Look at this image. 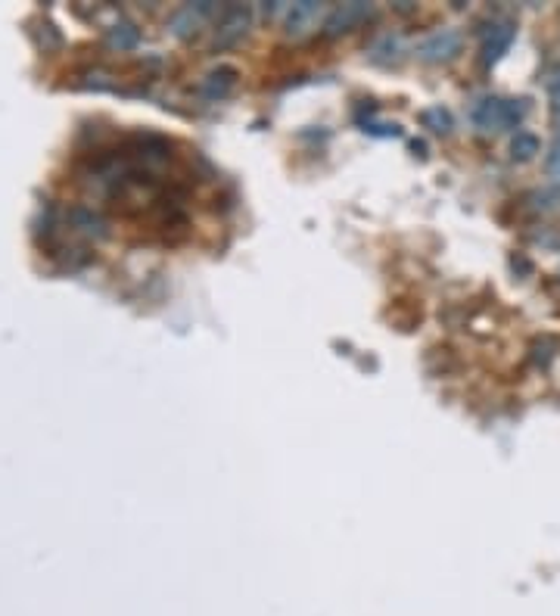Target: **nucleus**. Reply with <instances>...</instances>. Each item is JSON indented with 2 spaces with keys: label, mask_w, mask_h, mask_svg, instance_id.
Instances as JSON below:
<instances>
[{
  "label": "nucleus",
  "mask_w": 560,
  "mask_h": 616,
  "mask_svg": "<svg viewBox=\"0 0 560 616\" xmlns=\"http://www.w3.org/2000/svg\"><path fill=\"white\" fill-rule=\"evenodd\" d=\"M209 16H218L215 4H187V7L172 13V19H168V28H172L175 38L187 41V38H193L196 32H200Z\"/></svg>",
  "instance_id": "7"
},
{
  "label": "nucleus",
  "mask_w": 560,
  "mask_h": 616,
  "mask_svg": "<svg viewBox=\"0 0 560 616\" xmlns=\"http://www.w3.org/2000/svg\"><path fill=\"white\" fill-rule=\"evenodd\" d=\"M548 175L560 181V134H557V144L548 153Z\"/></svg>",
  "instance_id": "13"
},
{
  "label": "nucleus",
  "mask_w": 560,
  "mask_h": 616,
  "mask_svg": "<svg viewBox=\"0 0 560 616\" xmlns=\"http://www.w3.org/2000/svg\"><path fill=\"white\" fill-rule=\"evenodd\" d=\"M548 94H551V103H560V69H554L548 78Z\"/></svg>",
  "instance_id": "15"
},
{
  "label": "nucleus",
  "mask_w": 560,
  "mask_h": 616,
  "mask_svg": "<svg viewBox=\"0 0 560 616\" xmlns=\"http://www.w3.org/2000/svg\"><path fill=\"white\" fill-rule=\"evenodd\" d=\"M234 88H237V69L234 66H215L200 78V84H196V97L206 100V103H218Z\"/></svg>",
  "instance_id": "8"
},
{
  "label": "nucleus",
  "mask_w": 560,
  "mask_h": 616,
  "mask_svg": "<svg viewBox=\"0 0 560 616\" xmlns=\"http://www.w3.org/2000/svg\"><path fill=\"white\" fill-rule=\"evenodd\" d=\"M526 119V100H504V97H480L470 106V122L480 131H508L520 128Z\"/></svg>",
  "instance_id": "1"
},
{
  "label": "nucleus",
  "mask_w": 560,
  "mask_h": 616,
  "mask_svg": "<svg viewBox=\"0 0 560 616\" xmlns=\"http://www.w3.org/2000/svg\"><path fill=\"white\" fill-rule=\"evenodd\" d=\"M420 122H424V128L436 131V134H448L452 131V112L442 109V106H430L420 112Z\"/></svg>",
  "instance_id": "12"
},
{
  "label": "nucleus",
  "mask_w": 560,
  "mask_h": 616,
  "mask_svg": "<svg viewBox=\"0 0 560 616\" xmlns=\"http://www.w3.org/2000/svg\"><path fill=\"white\" fill-rule=\"evenodd\" d=\"M374 16V7L371 4H361V0H355V4H343L327 13L324 19V35L327 38H340V35H349L355 32V28L361 22H368Z\"/></svg>",
  "instance_id": "6"
},
{
  "label": "nucleus",
  "mask_w": 560,
  "mask_h": 616,
  "mask_svg": "<svg viewBox=\"0 0 560 616\" xmlns=\"http://www.w3.org/2000/svg\"><path fill=\"white\" fill-rule=\"evenodd\" d=\"M542 150L539 144V137L536 134H529V131H517V137L511 140V156L517 162H529V159H536V153Z\"/></svg>",
  "instance_id": "10"
},
{
  "label": "nucleus",
  "mask_w": 560,
  "mask_h": 616,
  "mask_svg": "<svg viewBox=\"0 0 560 616\" xmlns=\"http://www.w3.org/2000/svg\"><path fill=\"white\" fill-rule=\"evenodd\" d=\"M327 16V7L324 4H315V0H302V4H293L287 7V16H284V32L287 38L293 41H302L308 35H315L318 32V25L321 19Z\"/></svg>",
  "instance_id": "3"
},
{
  "label": "nucleus",
  "mask_w": 560,
  "mask_h": 616,
  "mask_svg": "<svg viewBox=\"0 0 560 616\" xmlns=\"http://www.w3.org/2000/svg\"><path fill=\"white\" fill-rule=\"evenodd\" d=\"M402 38L399 35H392V32H386V35H380L374 44H371V50H368V56H371V63H377V66H392V63H399L402 60Z\"/></svg>",
  "instance_id": "9"
},
{
  "label": "nucleus",
  "mask_w": 560,
  "mask_h": 616,
  "mask_svg": "<svg viewBox=\"0 0 560 616\" xmlns=\"http://www.w3.org/2000/svg\"><path fill=\"white\" fill-rule=\"evenodd\" d=\"M517 38V22L511 19H495L486 32H483V44H480V56H483V66H495L504 53L511 50Z\"/></svg>",
  "instance_id": "5"
},
{
  "label": "nucleus",
  "mask_w": 560,
  "mask_h": 616,
  "mask_svg": "<svg viewBox=\"0 0 560 616\" xmlns=\"http://www.w3.org/2000/svg\"><path fill=\"white\" fill-rule=\"evenodd\" d=\"M461 53V32L458 28H436L417 44V56L424 63H448Z\"/></svg>",
  "instance_id": "4"
},
{
  "label": "nucleus",
  "mask_w": 560,
  "mask_h": 616,
  "mask_svg": "<svg viewBox=\"0 0 560 616\" xmlns=\"http://www.w3.org/2000/svg\"><path fill=\"white\" fill-rule=\"evenodd\" d=\"M109 44L119 47V50H134V47L140 44V28L131 25V22L112 25V28H109Z\"/></svg>",
  "instance_id": "11"
},
{
  "label": "nucleus",
  "mask_w": 560,
  "mask_h": 616,
  "mask_svg": "<svg viewBox=\"0 0 560 616\" xmlns=\"http://www.w3.org/2000/svg\"><path fill=\"white\" fill-rule=\"evenodd\" d=\"M364 131L377 134V137H399V134H402L399 125H364Z\"/></svg>",
  "instance_id": "14"
},
{
  "label": "nucleus",
  "mask_w": 560,
  "mask_h": 616,
  "mask_svg": "<svg viewBox=\"0 0 560 616\" xmlns=\"http://www.w3.org/2000/svg\"><path fill=\"white\" fill-rule=\"evenodd\" d=\"M252 28V7L249 4H231L221 7L215 16V35H212V50H231L237 47Z\"/></svg>",
  "instance_id": "2"
}]
</instances>
